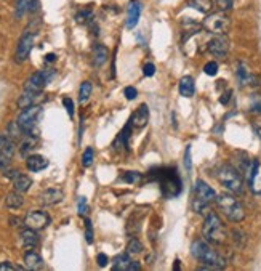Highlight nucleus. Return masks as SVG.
I'll return each instance as SVG.
<instances>
[{
	"label": "nucleus",
	"mask_w": 261,
	"mask_h": 271,
	"mask_svg": "<svg viewBox=\"0 0 261 271\" xmlns=\"http://www.w3.org/2000/svg\"><path fill=\"white\" fill-rule=\"evenodd\" d=\"M26 167L31 172H40V170L48 167V160L40 154H32V156H27L26 159Z\"/></svg>",
	"instance_id": "a211bd4d"
},
{
	"label": "nucleus",
	"mask_w": 261,
	"mask_h": 271,
	"mask_svg": "<svg viewBox=\"0 0 261 271\" xmlns=\"http://www.w3.org/2000/svg\"><path fill=\"white\" fill-rule=\"evenodd\" d=\"M55 59H56V55H55V53H48V55H45V63H53Z\"/></svg>",
	"instance_id": "8fccbe9b"
},
{
	"label": "nucleus",
	"mask_w": 261,
	"mask_h": 271,
	"mask_svg": "<svg viewBox=\"0 0 261 271\" xmlns=\"http://www.w3.org/2000/svg\"><path fill=\"white\" fill-rule=\"evenodd\" d=\"M42 92H31V90H24V93L18 98V108L19 109H26L29 106H34L38 101H40Z\"/></svg>",
	"instance_id": "f3484780"
},
{
	"label": "nucleus",
	"mask_w": 261,
	"mask_h": 271,
	"mask_svg": "<svg viewBox=\"0 0 261 271\" xmlns=\"http://www.w3.org/2000/svg\"><path fill=\"white\" fill-rule=\"evenodd\" d=\"M133 260L130 258L129 253H120L112 260V270L114 271H130Z\"/></svg>",
	"instance_id": "b1692460"
},
{
	"label": "nucleus",
	"mask_w": 261,
	"mask_h": 271,
	"mask_svg": "<svg viewBox=\"0 0 261 271\" xmlns=\"http://www.w3.org/2000/svg\"><path fill=\"white\" fill-rule=\"evenodd\" d=\"M19 239H21V244L27 249H34L38 244V236L36 233V230H32V228H26L21 231Z\"/></svg>",
	"instance_id": "412c9836"
},
{
	"label": "nucleus",
	"mask_w": 261,
	"mask_h": 271,
	"mask_svg": "<svg viewBox=\"0 0 261 271\" xmlns=\"http://www.w3.org/2000/svg\"><path fill=\"white\" fill-rule=\"evenodd\" d=\"M143 74L146 76V77H152L155 74V66L152 63H148V64H144V68H143Z\"/></svg>",
	"instance_id": "79ce46f5"
},
{
	"label": "nucleus",
	"mask_w": 261,
	"mask_h": 271,
	"mask_svg": "<svg viewBox=\"0 0 261 271\" xmlns=\"http://www.w3.org/2000/svg\"><path fill=\"white\" fill-rule=\"evenodd\" d=\"M55 71L48 69V71H37V73L32 74L29 79L26 80L24 84V90H31V92H42L45 85L50 82V79L53 77Z\"/></svg>",
	"instance_id": "0eeeda50"
},
{
	"label": "nucleus",
	"mask_w": 261,
	"mask_h": 271,
	"mask_svg": "<svg viewBox=\"0 0 261 271\" xmlns=\"http://www.w3.org/2000/svg\"><path fill=\"white\" fill-rule=\"evenodd\" d=\"M50 222H52V218L48 217V213L42 212V210H32V212L27 213L24 218V225L27 226V228H32L36 231L47 228Z\"/></svg>",
	"instance_id": "6e6552de"
},
{
	"label": "nucleus",
	"mask_w": 261,
	"mask_h": 271,
	"mask_svg": "<svg viewBox=\"0 0 261 271\" xmlns=\"http://www.w3.org/2000/svg\"><path fill=\"white\" fill-rule=\"evenodd\" d=\"M140 16H141V2L140 0H133L129 5V15H127V27L129 29H133L138 21H140Z\"/></svg>",
	"instance_id": "dca6fc26"
},
{
	"label": "nucleus",
	"mask_w": 261,
	"mask_h": 271,
	"mask_svg": "<svg viewBox=\"0 0 261 271\" xmlns=\"http://www.w3.org/2000/svg\"><path fill=\"white\" fill-rule=\"evenodd\" d=\"M191 253L194 258L199 260L201 263H204V267L201 270H223L226 268V260L224 257L215 251V249L210 246V242L205 239H196L191 246Z\"/></svg>",
	"instance_id": "f257e3e1"
},
{
	"label": "nucleus",
	"mask_w": 261,
	"mask_h": 271,
	"mask_svg": "<svg viewBox=\"0 0 261 271\" xmlns=\"http://www.w3.org/2000/svg\"><path fill=\"white\" fill-rule=\"evenodd\" d=\"M85 237H87V242L88 244H92L93 242V226L90 220H85Z\"/></svg>",
	"instance_id": "58836bf2"
},
{
	"label": "nucleus",
	"mask_w": 261,
	"mask_h": 271,
	"mask_svg": "<svg viewBox=\"0 0 261 271\" xmlns=\"http://www.w3.org/2000/svg\"><path fill=\"white\" fill-rule=\"evenodd\" d=\"M162 191H164V194L165 196H176V194H180V191H181V180H180V176L176 175V169L173 170L171 169L170 170V174H167V176L164 175V181H162Z\"/></svg>",
	"instance_id": "9b49d317"
},
{
	"label": "nucleus",
	"mask_w": 261,
	"mask_h": 271,
	"mask_svg": "<svg viewBox=\"0 0 261 271\" xmlns=\"http://www.w3.org/2000/svg\"><path fill=\"white\" fill-rule=\"evenodd\" d=\"M23 204H24V199L21 196V193L18 191L10 193V194L5 197V206L8 209H19V207H23Z\"/></svg>",
	"instance_id": "cd10ccee"
},
{
	"label": "nucleus",
	"mask_w": 261,
	"mask_h": 271,
	"mask_svg": "<svg viewBox=\"0 0 261 271\" xmlns=\"http://www.w3.org/2000/svg\"><path fill=\"white\" fill-rule=\"evenodd\" d=\"M42 114H43L42 106L34 104V106L23 109L21 114L18 116V120H16V122H18V125L24 130L26 135H34V129L37 127V124L40 122Z\"/></svg>",
	"instance_id": "39448f33"
},
{
	"label": "nucleus",
	"mask_w": 261,
	"mask_h": 271,
	"mask_svg": "<svg viewBox=\"0 0 261 271\" xmlns=\"http://www.w3.org/2000/svg\"><path fill=\"white\" fill-rule=\"evenodd\" d=\"M36 146H37V136L36 135H26L23 138V141H21V148H19L21 156H27V154H29Z\"/></svg>",
	"instance_id": "bb28decb"
},
{
	"label": "nucleus",
	"mask_w": 261,
	"mask_h": 271,
	"mask_svg": "<svg viewBox=\"0 0 261 271\" xmlns=\"http://www.w3.org/2000/svg\"><path fill=\"white\" fill-rule=\"evenodd\" d=\"M93 159H95V151H93V148H87L82 156V165L83 167H90L93 164Z\"/></svg>",
	"instance_id": "f704fd0d"
},
{
	"label": "nucleus",
	"mask_w": 261,
	"mask_h": 271,
	"mask_svg": "<svg viewBox=\"0 0 261 271\" xmlns=\"http://www.w3.org/2000/svg\"><path fill=\"white\" fill-rule=\"evenodd\" d=\"M7 140H8V138H5V136L0 135V148H2V146L5 145V143H7Z\"/></svg>",
	"instance_id": "603ef678"
},
{
	"label": "nucleus",
	"mask_w": 261,
	"mask_h": 271,
	"mask_svg": "<svg viewBox=\"0 0 261 271\" xmlns=\"http://www.w3.org/2000/svg\"><path fill=\"white\" fill-rule=\"evenodd\" d=\"M122 180H125L127 183H138L141 180V174L140 172H125L122 175Z\"/></svg>",
	"instance_id": "e433bc0d"
},
{
	"label": "nucleus",
	"mask_w": 261,
	"mask_h": 271,
	"mask_svg": "<svg viewBox=\"0 0 261 271\" xmlns=\"http://www.w3.org/2000/svg\"><path fill=\"white\" fill-rule=\"evenodd\" d=\"M63 104H64V108H66V111H68V114L72 117V116H74V101H72L71 98H64Z\"/></svg>",
	"instance_id": "a19ab883"
},
{
	"label": "nucleus",
	"mask_w": 261,
	"mask_h": 271,
	"mask_svg": "<svg viewBox=\"0 0 261 271\" xmlns=\"http://www.w3.org/2000/svg\"><path fill=\"white\" fill-rule=\"evenodd\" d=\"M248 111L252 113V114L261 116V93H253V95L250 97Z\"/></svg>",
	"instance_id": "7c9ffc66"
},
{
	"label": "nucleus",
	"mask_w": 261,
	"mask_h": 271,
	"mask_svg": "<svg viewBox=\"0 0 261 271\" xmlns=\"http://www.w3.org/2000/svg\"><path fill=\"white\" fill-rule=\"evenodd\" d=\"M92 18H93V12H92L90 8L82 10V12H79V13H77V16H75L77 23H80V24H85V23H88V21H90Z\"/></svg>",
	"instance_id": "c9c22d12"
},
{
	"label": "nucleus",
	"mask_w": 261,
	"mask_h": 271,
	"mask_svg": "<svg viewBox=\"0 0 261 271\" xmlns=\"http://www.w3.org/2000/svg\"><path fill=\"white\" fill-rule=\"evenodd\" d=\"M34 2L36 0H18V2H16V12H15L16 18H21L27 10H32Z\"/></svg>",
	"instance_id": "473e14b6"
},
{
	"label": "nucleus",
	"mask_w": 261,
	"mask_h": 271,
	"mask_svg": "<svg viewBox=\"0 0 261 271\" xmlns=\"http://www.w3.org/2000/svg\"><path fill=\"white\" fill-rule=\"evenodd\" d=\"M216 204L221 212L224 213V217L232 223H239L245 218V210L241 201L232 194V193H221L220 196H216Z\"/></svg>",
	"instance_id": "7ed1b4c3"
},
{
	"label": "nucleus",
	"mask_w": 261,
	"mask_h": 271,
	"mask_svg": "<svg viewBox=\"0 0 261 271\" xmlns=\"http://www.w3.org/2000/svg\"><path fill=\"white\" fill-rule=\"evenodd\" d=\"M202 234H204L205 241L210 242V244H215V246L224 244V241L227 237L223 222H221V218L213 212L208 213L207 218H205L204 226H202Z\"/></svg>",
	"instance_id": "20e7f679"
},
{
	"label": "nucleus",
	"mask_w": 261,
	"mask_h": 271,
	"mask_svg": "<svg viewBox=\"0 0 261 271\" xmlns=\"http://www.w3.org/2000/svg\"><path fill=\"white\" fill-rule=\"evenodd\" d=\"M15 267L10 262H2L0 263V271H13Z\"/></svg>",
	"instance_id": "de8ad7c7"
},
{
	"label": "nucleus",
	"mask_w": 261,
	"mask_h": 271,
	"mask_svg": "<svg viewBox=\"0 0 261 271\" xmlns=\"http://www.w3.org/2000/svg\"><path fill=\"white\" fill-rule=\"evenodd\" d=\"M13 154H15V141L7 140V143L0 148V169L7 167L10 160L13 159Z\"/></svg>",
	"instance_id": "aec40b11"
},
{
	"label": "nucleus",
	"mask_w": 261,
	"mask_h": 271,
	"mask_svg": "<svg viewBox=\"0 0 261 271\" xmlns=\"http://www.w3.org/2000/svg\"><path fill=\"white\" fill-rule=\"evenodd\" d=\"M130 135H131V124L129 122V124H127V125L124 127V130H122L120 134H119V136L115 138L114 148H115V149H125V148H129Z\"/></svg>",
	"instance_id": "393cba45"
},
{
	"label": "nucleus",
	"mask_w": 261,
	"mask_h": 271,
	"mask_svg": "<svg viewBox=\"0 0 261 271\" xmlns=\"http://www.w3.org/2000/svg\"><path fill=\"white\" fill-rule=\"evenodd\" d=\"M96 262H98V265H99V268H104V267H106V265L109 263V258H108V255H104V253H98Z\"/></svg>",
	"instance_id": "49530a36"
},
{
	"label": "nucleus",
	"mask_w": 261,
	"mask_h": 271,
	"mask_svg": "<svg viewBox=\"0 0 261 271\" xmlns=\"http://www.w3.org/2000/svg\"><path fill=\"white\" fill-rule=\"evenodd\" d=\"M143 244L140 239H136V237H133V239L129 241V244H127V253L129 255H138V253L143 252Z\"/></svg>",
	"instance_id": "72a5a7b5"
},
{
	"label": "nucleus",
	"mask_w": 261,
	"mask_h": 271,
	"mask_svg": "<svg viewBox=\"0 0 261 271\" xmlns=\"http://www.w3.org/2000/svg\"><path fill=\"white\" fill-rule=\"evenodd\" d=\"M231 95H232V92H231V90H227V92L224 93V95L220 98L221 104H227V103H229V98H231Z\"/></svg>",
	"instance_id": "09e8293b"
},
{
	"label": "nucleus",
	"mask_w": 261,
	"mask_h": 271,
	"mask_svg": "<svg viewBox=\"0 0 261 271\" xmlns=\"http://www.w3.org/2000/svg\"><path fill=\"white\" fill-rule=\"evenodd\" d=\"M34 39H36V36L31 34V32H26V34L19 39L18 47H16V53H15L16 63H23L27 59L32 47H34Z\"/></svg>",
	"instance_id": "9d476101"
},
{
	"label": "nucleus",
	"mask_w": 261,
	"mask_h": 271,
	"mask_svg": "<svg viewBox=\"0 0 261 271\" xmlns=\"http://www.w3.org/2000/svg\"><path fill=\"white\" fill-rule=\"evenodd\" d=\"M64 199V193L58 190V188H48V190L42 191L40 196H38V202L42 204L43 207H50V206H56Z\"/></svg>",
	"instance_id": "f8f14e48"
},
{
	"label": "nucleus",
	"mask_w": 261,
	"mask_h": 271,
	"mask_svg": "<svg viewBox=\"0 0 261 271\" xmlns=\"http://www.w3.org/2000/svg\"><path fill=\"white\" fill-rule=\"evenodd\" d=\"M92 90H93V85H92V82H82V85L79 88V101L80 103H87L88 101V98H90L92 95Z\"/></svg>",
	"instance_id": "2f4dec72"
},
{
	"label": "nucleus",
	"mask_w": 261,
	"mask_h": 271,
	"mask_svg": "<svg viewBox=\"0 0 261 271\" xmlns=\"http://www.w3.org/2000/svg\"><path fill=\"white\" fill-rule=\"evenodd\" d=\"M77 209H79V215H85L87 213V199L85 197H79Z\"/></svg>",
	"instance_id": "37998d69"
},
{
	"label": "nucleus",
	"mask_w": 261,
	"mask_h": 271,
	"mask_svg": "<svg viewBox=\"0 0 261 271\" xmlns=\"http://www.w3.org/2000/svg\"><path fill=\"white\" fill-rule=\"evenodd\" d=\"M237 79H239V84H241V87H260V79L257 76H253L252 73L248 71V68L243 63H239L237 64Z\"/></svg>",
	"instance_id": "4468645a"
},
{
	"label": "nucleus",
	"mask_w": 261,
	"mask_h": 271,
	"mask_svg": "<svg viewBox=\"0 0 261 271\" xmlns=\"http://www.w3.org/2000/svg\"><path fill=\"white\" fill-rule=\"evenodd\" d=\"M24 263L27 270H42L43 268V258L38 255L36 251H27L24 253Z\"/></svg>",
	"instance_id": "4be33fe9"
},
{
	"label": "nucleus",
	"mask_w": 261,
	"mask_h": 271,
	"mask_svg": "<svg viewBox=\"0 0 261 271\" xmlns=\"http://www.w3.org/2000/svg\"><path fill=\"white\" fill-rule=\"evenodd\" d=\"M196 93V85H194V79L191 76H185L180 80V95L185 98H191Z\"/></svg>",
	"instance_id": "5701e85b"
},
{
	"label": "nucleus",
	"mask_w": 261,
	"mask_h": 271,
	"mask_svg": "<svg viewBox=\"0 0 261 271\" xmlns=\"http://www.w3.org/2000/svg\"><path fill=\"white\" fill-rule=\"evenodd\" d=\"M129 122L131 124V127H135V129H143V127H146L149 122V108L148 104H141L140 108L136 109L133 116L130 117Z\"/></svg>",
	"instance_id": "2eb2a0df"
},
{
	"label": "nucleus",
	"mask_w": 261,
	"mask_h": 271,
	"mask_svg": "<svg viewBox=\"0 0 261 271\" xmlns=\"http://www.w3.org/2000/svg\"><path fill=\"white\" fill-rule=\"evenodd\" d=\"M204 73L207 76H216V73H218V63L208 61L207 64L204 66Z\"/></svg>",
	"instance_id": "4c0bfd02"
},
{
	"label": "nucleus",
	"mask_w": 261,
	"mask_h": 271,
	"mask_svg": "<svg viewBox=\"0 0 261 271\" xmlns=\"http://www.w3.org/2000/svg\"><path fill=\"white\" fill-rule=\"evenodd\" d=\"M185 165L187 170L192 169V162H191V146H186V151H185Z\"/></svg>",
	"instance_id": "c03bdc74"
},
{
	"label": "nucleus",
	"mask_w": 261,
	"mask_h": 271,
	"mask_svg": "<svg viewBox=\"0 0 261 271\" xmlns=\"http://www.w3.org/2000/svg\"><path fill=\"white\" fill-rule=\"evenodd\" d=\"M125 97L127 99H135L138 97V92H136V88L135 87H125Z\"/></svg>",
	"instance_id": "a18cd8bd"
},
{
	"label": "nucleus",
	"mask_w": 261,
	"mask_h": 271,
	"mask_svg": "<svg viewBox=\"0 0 261 271\" xmlns=\"http://www.w3.org/2000/svg\"><path fill=\"white\" fill-rule=\"evenodd\" d=\"M194 197L210 204V202L216 201V193L213 191V188L208 186L204 180H197L196 185H194Z\"/></svg>",
	"instance_id": "ddd939ff"
},
{
	"label": "nucleus",
	"mask_w": 261,
	"mask_h": 271,
	"mask_svg": "<svg viewBox=\"0 0 261 271\" xmlns=\"http://www.w3.org/2000/svg\"><path fill=\"white\" fill-rule=\"evenodd\" d=\"M207 50L216 58H224L227 52H229V39L226 37V34L215 36L207 43Z\"/></svg>",
	"instance_id": "1a4fd4ad"
},
{
	"label": "nucleus",
	"mask_w": 261,
	"mask_h": 271,
	"mask_svg": "<svg viewBox=\"0 0 261 271\" xmlns=\"http://www.w3.org/2000/svg\"><path fill=\"white\" fill-rule=\"evenodd\" d=\"M92 58H93V66H96V68H101V66L108 61L109 50L104 47V45H101V43H96V45L93 47Z\"/></svg>",
	"instance_id": "6ab92c4d"
},
{
	"label": "nucleus",
	"mask_w": 261,
	"mask_h": 271,
	"mask_svg": "<svg viewBox=\"0 0 261 271\" xmlns=\"http://www.w3.org/2000/svg\"><path fill=\"white\" fill-rule=\"evenodd\" d=\"M215 2L221 12H227V10L232 8V0H215Z\"/></svg>",
	"instance_id": "ea45409f"
},
{
	"label": "nucleus",
	"mask_w": 261,
	"mask_h": 271,
	"mask_svg": "<svg viewBox=\"0 0 261 271\" xmlns=\"http://www.w3.org/2000/svg\"><path fill=\"white\" fill-rule=\"evenodd\" d=\"M173 270H180V260H176L175 265H173Z\"/></svg>",
	"instance_id": "864d4df0"
},
{
	"label": "nucleus",
	"mask_w": 261,
	"mask_h": 271,
	"mask_svg": "<svg viewBox=\"0 0 261 271\" xmlns=\"http://www.w3.org/2000/svg\"><path fill=\"white\" fill-rule=\"evenodd\" d=\"M187 5H189L191 8L197 10V12H201V13H208L210 10L213 8L212 0H189Z\"/></svg>",
	"instance_id": "c85d7f7f"
},
{
	"label": "nucleus",
	"mask_w": 261,
	"mask_h": 271,
	"mask_svg": "<svg viewBox=\"0 0 261 271\" xmlns=\"http://www.w3.org/2000/svg\"><path fill=\"white\" fill-rule=\"evenodd\" d=\"M7 132H8V140H12V141L21 140V138L26 136L24 130L18 125V122H12V124H10L7 127Z\"/></svg>",
	"instance_id": "c756f323"
},
{
	"label": "nucleus",
	"mask_w": 261,
	"mask_h": 271,
	"mask_svg": "<svg viewBox=\"0 0 261 271\" xmlns=\"http://www.w3.org/2000/svg\"><path fill=\"white\" fill-rule=\"evenodd\" d=\"M253 129H255V134H257V135L261 138V124H258V125H253Z\"/></svg>",
	"instance_id": "3c124183"
},
{
	"label": "nucleus",
	"mask_w": 261,
	"mask_h": 271,
	"mask_svg": "<svg viewBox=\"0 0 261 271\" xmlns=\"http://www.w3.org/2000/svg\"><path fill=\"white\" fill-rule=\"evenodd\" d=\"M216 178L221 183V186H224L227 191L232 193V194H242L245 191V185H243V178L241 172L232 167L231 164H223L221 167L216 170Z\"/></svg>",
	"instance_id": "f03ea898"
},
{
	"label": "nucleus",
	"mask_w": 261,
	"mask_h": 271,
	"mask_svg": "<svg viewBox=\"0 0 261 271\" xmlns=\"http://www.w3.org/2000/svg\"><path fill=\"white\" fill-rule=\"evenodd\" d=\"M32 186V178L31 176H27V175H18L16 178L13 180V188H15V191H18V193H26V191H29V188Z\"/></svg>",
	"instance_id": "a878e982"
},
{
	"label": "nucleus",
	"mask_w": 261,
	"mask_h": 271,
	"mask_svg": "<svg viewBox=\"0 0 261 271\" xmlns=\"http://www.w3.org/2000/svg\"><path fill=\"white\" fill-rule=\"evenodd\" d=\"M205 31H208L210 34L213 36H220V34H226L231 27V19L229 16L226 15V12H216L213 15H208L207 18L204 19Z\"/></svg>",
	"instance_id": "423d86ee"
}]
</instances>
